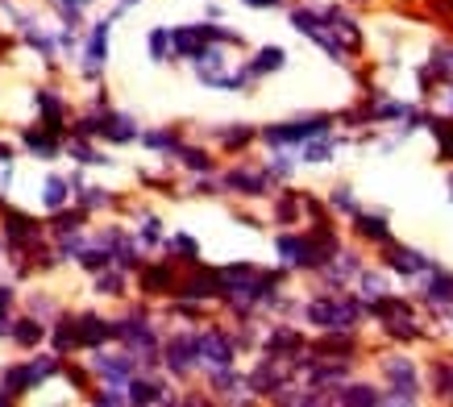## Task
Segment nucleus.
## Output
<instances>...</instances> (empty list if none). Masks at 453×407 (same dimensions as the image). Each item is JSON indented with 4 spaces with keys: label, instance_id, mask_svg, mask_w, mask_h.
Here are the masks:
<instances>
[{
    "label": "nucleus",
    "instance_id": "8",
    "mask_svg": "<svg viewBox=\"0 0 453 407\" xmlns=\"http://www.w3.org/2000/svg\"><path fill=\"white\" fill-rule=\"evenodd\" d=\"M395 266H399V271H420V266H425V258H420V254H408V250H399Z\"/></svg>",
    "mask_w": 453,
    "mask_h": 407
},
{
    "label": "nucleus",
    "instance_id": "4",
    "mask_svg": "<svg viewBox=\"0 0 453 407\" xmlns=\"http://www.w3.org/2000/svg\"><path fill=\"white\" fill-rule=\"evenodd\" d=\"M171 366L175 370L192 366V345H188V341H175V345H171Z\"/></svg>",
    "mask_w": 453,
    "mask_h": 407
},
{
    "label": "nucleus",
    "instance_id": "9",
    "mask_svg": "<svg viewBox=\"0 0 453 407\" xmlns=\"http://www.w3.org/2000/svg\"><path fill=\"white\" fill-rule=\"evenodd\" d=\"M345 399H354V403H379V399H383V395H374L371 387H354V391L345 395Z\"/></svg>",
    "mask_w": 453,
    "mask_h": 407
},
{
    "label": "nucleus",
    "instance_id": "7",
    "mask_svg": "<svg viewBox=\"0 0 453 407\" xmlns=\"http://www.w3.org/2000/svg\"><path fill=\"white\" fill-rule=\"evenodd\" d=\"M63 200H67V188H63V179H50V183H46V204H50V208H58Z\"/></svg>",
    "mask_w": 453,
    "mask_h": 407
},
{
    "label": "nucleus",
    "instance_id": "10",
    "mask_svg": "<svg viewBox=\"0 0 453 407\" xmlns=\"http://www.w3.org/2000/svg\"><path fill=\"white\" fill-rule=\"evenodd\" d=\"M134 399H158V387H150V382H134Z\"/></svg>",
    "mask_w": 453,
    "mask_h": 407
},
{
    "label": "nucleus",
    "instance_id": "2",
    "mask_svg": "<svg viewBox=\"0 0 453 407\" xmlns=\"http://www.w3.org/2000/svg\"><path fill=\"white\" fill-rule=\"evenodd\" d=\"M200 357H204V362H212V366H229V345L208 333V337H200Z\"/></svg>",
    "mask_w": 453,
    "mask_h": 407
},
{
    "label": "nucleus",
    "instance_id": "6",
    "mask_svg": "<svg viewBox=\"0 0 453 407\" xmlns=\"http://www.w3.org/2000/svg\"><path fill=\"white\" fill-rule=\"evenodd\" d=\"M283 67V50H262L258 63H254V71H275Z\"/></svg>",
    "mask_w": 453,
    "mask_h": 407
},
{
    "label": "nucleus",
    "instance_id": "1",
    "mask_svg": "<svg viewBox=\"0 0 453 407\" xmlns=\"http://www.w3.org/2000/svg\"><path fill=\"white\" fill-rule=\"evenodd\" d=\"M312 320L325 328H349L357 320L354 303H312Z\"/></svg>",
    "mask_w": 453,
    "mask_h": 407
},
{
    "label": "nucleus",
    "instance_id": "3",
    "mask_svg": "<svg viewBox=\"0 0 453 407\" xmlns=\"http://www.w3.org/2000/svg\"><path fill=\"white\" fill-rule=\"evenodd\" d=\"M325 129V121H300V125H291V129H275V142H291V137H308V134H320Z\"/></svg>",
    "mask_w": 453,
    "mask_h": 407
},
{
    "label": "nucleus",
    "instance_id": "11",
    "mask_svg": "<svg viewBox=\"0 0 453 407\" xmlns=\"http://www.w3.org/2000/svg\"><path fill=\"white\" fill-rule=\"evenodd\" d=\"M246 4H275V0H246Z\"/></svg>",
    "mask_w": 453,
    "mask_h": 407
},
{
    "label": "nucleus",
    "instance_id": "5",
    "mask_svg": "<svg viewBox=\"0 0 453 407\" xmlns=\"http://www.w3.org/2000/svg\"><path fill=\"white\" fill-rule=\"evenodd\" d=\"M104 38H109V26H96V38H92V50H88L92 63H104Z\"/></svg>",
    "mask_w": 453,
    "mask_h": 407
}]
</instances>
